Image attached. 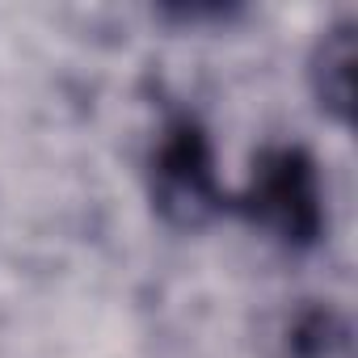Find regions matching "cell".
<instances>
[{"label":"cell","mask_w":358,"mask_h":358,"mask_svg":"<svg viewBox=\"0 0 358 358\" xmlns=\"http://www.w3.org/2000/svg\"><path fill=\"white\" fill-rule=\"evenodd\" d=\"M228 207L291 253H303L324 236L320 169H316L312 152L299 143L266 148L253 160L249 186L236 199H228Z\"/></svg>","instance_id":"cell-1"},{"label":"cell","mask_w":358,"mask_h":358,"mask_svg":"<svg viewBox=\"0 0 358 358\" xmlns=\"http://www.w3.org/2000/svg\"><path fill=\"white\" fill-rule=\"evenodd\" d=\"M148 182H152V207L173 228H203L220 211H228V194L220 190L211 139L199 118L177 114L160 127L152 160H148Z\"/></svg>","instance_id":"cell-2"},{"label":"cell","mask_w":358,"mask_h":358,"mask_svg":"<svg viewBox=\"0 0 358 358\" xmlns=\"http://www.w3.org/2000/svg\"><path fill=\"white\" fill-rule=\"evenodd\" d=\"M316 106L337 118L350 122L354 114V22H337L320 34L316 51H312V68H308Z\"/></svg>","instance_id":"cell-3"},{"label":"cell","mask_w":358,"mask_h":358,"mask_svg":"<svg viewBox=\"0 0 358 358\" xmlns=\"http://www.w3.org/2000/svg\"><path fill=\"white\" fill-rule=\"evenodd\" d=\"M287 358H350V324L329 303H303L287 324Z\"/></svg>","instance_id":"cell-4"}]
</instances>
